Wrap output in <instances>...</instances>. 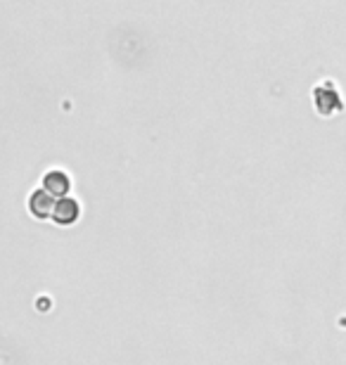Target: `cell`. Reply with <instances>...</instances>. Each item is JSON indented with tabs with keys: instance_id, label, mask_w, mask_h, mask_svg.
<instances>
[{
	"instance_id": "1",
	"label": "cell",
	"mask_w": 346,
	"mask_h": 365,
	"mask_svg": "<svg viewBox=\"0 0 346 365\" xmlns=\"http://www.w3.org/2000/svg\"><path fill=\"white\" fill-rule=\"evenodd\" d=\"M55 197L48 192V190H39V192H34L31 195V214L36 218H48V216H53V211H55Z\"/></svg>"
},
{
	"instance_id": "2",
	"label": "cell",
	"mask_w": 346,
	"mask_h": 365,
	"mask_svg": "<svg viewBox=\"0 0 346 365\" xmlns=\"http://www.w3.org/2000/svg\"><path fill=\"white\" fill-rule=\"evenodd\" d=\"M53 218L55 223H60V225H69L73 223L78 218V204L73 202V200H60L55 204V211H53Z\"/></svg>"
},
{
	"instance_id": "3",
	"label": "cell",
	"mask_w": 346,
	"mask_h": 365,
	"mask_svg": "<svg viewBox=\"0 0 346 365\" xmlns=\"http://www.w3.org/2000/svg\"><path fill=\"white\" fill-rule=\"evenodd\" d=\"M43 185L53 197H62L69 190V178L64 176L62 171H50L46 178H43Z\"/></svg>"
}]
</instances>
